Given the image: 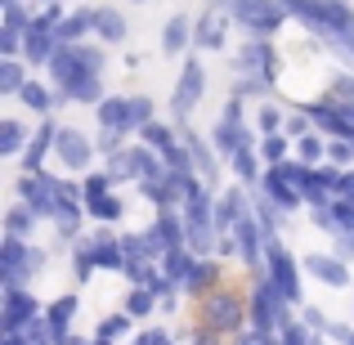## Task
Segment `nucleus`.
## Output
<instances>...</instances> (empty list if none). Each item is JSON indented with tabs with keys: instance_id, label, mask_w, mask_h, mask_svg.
<instances>
[{
	"instance_id": "72a5a7b5",
	"label": "nucleus",
	"mask_w": 354,
	"mask_h": 345,
	"mask_svg": "<svg viewBox=\"0 0 354 345\" xmlns=\"http://www.w3.org/2000/svg\"><path fill=\"white\" fill-rule=\"evenodd\" d=\"M5 345H23V337H18V332H5Z\"/></svg>"
},
{
	"instance_id": "7c9ffc66",
	"label": "nucleus",
	"mask_w": 354,
	"mask_h": 345,
	"mask_svg": "<svg viewBox=\"0 0 354 345\" xmlns=\"http://www.w3.org/2000/svg\"><path fill=\"white\" fill-rule=\"evenodd\" d=\"M319 153H323L319 139H301V157H305V162H319Z\"/></svg>"
},
{
	"instance_id": "a878e982",
	"label": "nucleus",
	"mask_w": 354,
	"mask_h": 345,
	"mask_svg": "<svg viewBox=\"0 0 354 345\" xmlns=\"http://www.w3.org/2000/svg\"><path fill=\"white\" fill-rule=\"evenodd\" d=\"M23 104H32V108H50V99H45V90H41V86H23Z\"/></svg>"
},
{
	"instance_id": "6e6552de",
	"label": "nucleus",
	"mask_w": 354,
	"mask_h": 345,
	"mask_svg": "<svg viewBox=\"0 0 354 345\" xmlns=\"http://www.w3.org/2000/svg\"><path fill=\"white\" fill-rule=\"evenodd\" d=\"M287 184H292V180H287V175H283V166H278V171H274V175H269V180H265L269 198H274L278 207H296V202H301V193H292V189H287Z\"/></svg>"
},
{
	"instance_id": "7ed1b4c3",
	"label": "nucleus",
	"mask_w": 354,
	"mask_h": 345,
	"mask_svg": "<svg viewBox=\"0 0 354 345\" xmlns=\"http://www.w3.org/2000/svg\"><path fill=\"white\" fill-rule=\"evenodd\" d=\"M238 18L247 27H256V32H269V27L283 23V9L274 0H238Z\"/></svg>"
},
{
	"instance_id": "1a4fd4ad",
	"label": "nucleus",
	"mask_w": 354,
	"mask_h": 345,
	"mask_svg": "<svg viewBox=\"0 0 354 345\" xmlns=\"http://www.w3.org/2000/svg\"><path fill=\"white\" fill-rule=\"evenodd\" d=\"M72 314H77V301H72V296H63V301L54 305L50 314H45V323L54 328V341H63V337H68V319H72Z\"/></svg>"
},
{
	"instance_id": "4468645a",
	"label": "nucleus",
	"mask_w": 354,
	"mask_h": 345,
	"mask_svg": "<svg viewBox=\"0 0 354 345\" xmlns=\"http://www.w3.org/2000/svg\"><path fill=\"white\" fill-rule=\"evenodd\" d=\"M157 238H162L166 242V247H180V238H184V229H180V220H175V216H162V220H157Z\"/></svg>"
},
{
	"instance_id": "412c9836",
	"label": "nucleus",
	"mask_w": 354,
	"mask_h": 345,
	"mask_svg": "<svg viewBox=\"0 0 354 345\" xmlns=\"http://www.w3.org/2000/svg\"><path fill=\"white\" fill-rule=\"evenodd\" d=\"M99 32L113 36V41H121V36H126V23H121L117 14H104V18H99Z\"/></svg>"
},
{
	"instance_id": "58836bf2",
	"label": "nucleus",
	"mask_w": 354,
	"mask_h": 345,
	"mask_svg": "<svg viewBox=\"0 0 354 345\" xmlns=\"http://www.w3.org/2000/svg\"><path fill=\"white\" fill-rule=\"evenodd\" d=\"M59 345H81V341H68V337H63V341H59Z\"/></svg>"
},
{
	"instance_id": "c85d7f7f",
	"label": "nucleus",
	"mask_w": 354,
	"mask_h": 345,
	"mask_svg": "<svg viewBox=\"0 0 354 345\" xmlns=\"http://www.w3.org/2000/svg\"><path fill=\"white\" fill-rule=\"evenodd\" d=\"M278 121H283V117H278V108H260V126H265L269 135H278Z\"/></svg>"
},
{
	"instance_id": "cd10ccee",
	"label": "nucleus",
	"mask_w": 354,
	"mask_h": 345,
	"mask_svg": "<svg viewBox=\"0 0 354 345\" xmlns=\"http://www.w3.org/2000/svg\"><path fill=\"white\" fill-rule=\"evenodd\" d=\"M144 139H148V144H157V148H171V135H166L162 126H144Z\"/></svg>"
},
{
	"instance_id": "f3484780",
	"label": "nucleus",
	"mask_w": 354,
	"mask_h": 345,
	"mask_svg": "<svg viewBox=\"0 0 354 345\" xmlns=\"http://www.w3.org/2000/svg\"><path fill=\"white\" fill-rule=\"evenodd\" d=\"M184 41H189V27L184 23H166V54H180Z\"/></svg>"
},
{
	"instance_id": "a211bd4d",
	"label": "nucleus",
	"mask_w": 354,
	"mask_h": 345,
	"mask_svg": "<svg viewBox=\"0 0 354 345\" xmlns=\"http://www.w3.org/2000/svg\"><path fill=\"white\" fill-rule=\"evenodd\" d=\"M184 283H189L193 292H202V287H211V283H216V265H198V269H193L189 278H184Z\"/></svg>"
},
{
	"instance_id": "0eeeda50",
	"label": "nucleus",
	"mask_w": 354,
	"mask_h": 345,
	"mask_svg": "<svg viewBox=\"0 0 354 345\" xmlns=\"http://www.w3.org/2000/svg\"><path fill=\"white\" fill-rule=\"evenodd\" d=\"M198 95H202V68H198V63H189V68H184L180 90H175V113H189Z\"/></svg>"
},
{
	"instance_id": "4be33fe9",
	"label": "nucleus",
	"mask_w": 354,
	"mask_h": 345,
	"mask_svg": "<svg viewBox=\"0 0 354 345\" xmlns=\"http://www.w3.org/2000/svg\"><path fill=\"white\" fill-rule=\"evenodd\" d=\"M332 99L354 108V81H350V77H337V86H332Z\"/></svg>"
},
{
	"instance_id": "20e7f679",
	"label": "nucleus",
	"mask_w": 354,
	"mask_h": 345,
	"mask_svg": "<svg viewBox=\"0 0 354 345\" xmlns=\"http://www.w3.org/2000/svg\"><path fill=\"white\" fill-rule=\"evenodd\" d=\"M207 323H211V332H234L242 323V305L234 296H211L207 301Z\"/></svg>"
},
{
	"instance_id": "f704fd0d",
	"label": "nucleus",
	"mask_w": 354,
	"mask_h": 345,
	"mask_svg": "<svg viewBox=\"0 0 354 345\" xmlns=\"http://www.w3.org/2000/svg\"><path fill=\"white\" fill-rule=\"evenodd\" d=\"M341 247H346V251H354V229L346 233V242H341Z\"/></svg>"
},
{
	"instance_id": "f8f14e48",
	"label": "nucleus",
	"mask_w": 354,
	"mask_h": 345,
	"mask_svg": "<svg viewBox=\"0 0 354 345\" xmlns=\"http://www.w3.org/2000/svg\"><path fill=\"white\" fill-rule=\"evenodd\" d=\"M90 256H95V265H113V269H126V260H121L117 242H108V238H99L95 247H90Z\"/></svg>"
},
{
	"instance_id": "423d86ee",
	"label": "nucleus",
	"mask_w": 354,
	"mask_h": 345,
	"mask_svg": "<svg viewBox=\"0 0 354 345\" xmlns=\"http://www.w3.org/2000/svg\"><path fill=\"white\" fill-rule=\"evenodd\" d=\"M41 314H36V301L32 296H23L18 287H9V296H5V332H18L23 323H36Z\"/></svg>"
},
{
	"instance_id": "5701e85b",
	"label": "nucleus",
	"mask_w": 354,
	"mask_h": 345,
	"mask_svg": "<svg viewBox=\"0 0 354 345\" xmlns=\"http://www.w3.org/2000/svg\"><path fill=\"white\" fill-rule=\"evenodd\" d=\"M153 296H157V292H148V287H139V292L130 296V314H148V310H153Z\"/></svg>"
},
{
	"instance_id": "6ab92c4d",
	"label": "nucleus",
	"mask_w": 354,
	"mask_h": 345,
	"mask_svg": "<svg viewBox=\"0 0 354 345\" xmlns=\"http://www.w3.org/2000/svg\"><path fill=\"white\" fill-rule=\"evenodd\" d=\"M27 229H32V211H23V207L9 211V238H23Z\"/></svg>"
},
{
	"instance_id": "f03ea898",
	"label": "nucleus",
	"mask_w": 354,
	"mask_h": 345,
	"mask_svg": "<svg viewBox=\"0 0 354 345\" xmlns=\"http://www.w3.org/2000/svg\"><path fill=\"white\" fill-rule=\"evenodd\" d=\"M269 269H274V287L287 296V301H301V283H296V265L278 242H269Z\"/></svg>"
},
{
	"instance_id": "b1692460",
	"label": "nucleus",
	"mask_w": 354,
	"mask_h": 345,
	"mask_svg": "<svg viewBox=\"0 0 354 345\" xmlns=\"http://www.w3.org/2000/svg\"><path fill=\"white\" fill-rule=\"evenodd\" d=\"M234 166H238V175H242V180H256V162H251V153H247V148H238V153H234Z\"/></svg>"
},
{
	"instance_id": "2eb2a0df",
	"label": "nucleus",
	"mask_w": 354,
	"mask_h": 345,
	"mask_svg": "<svg viewBox=\"0 0 354 345\" xmlns=\"http://www.w3.org/2000/svg\"><path fill=\"white\" fill-rule=\"evenodd\" d=\"M0 90H5V95H23V72H18V63H5V68H0Z\"/></svg>"
},
{
	"instance_id": "9b49d317",
	"label": "nucleus",
	"mask_w": 354,
	"mask_h": 345,
	"mask_svg": "<svg viewBox=\"0 0 354 345\" xmlns=\"http://www.w3.org/2000/svg\"><path fill=\"white\" fill-rule=\"evenodd\" d=\"M238 247H242V256H247V265L260 256V242H256V220H251V216H242V220H238Z\"/></svg>"
},
{
	"instance_id": "9d476101",
	"label": "nucleus",
	"mask_w": 354,
	"mask_h": 345,
	"mask_svg": "<svg viewBox=\"0 0 354 345\" xmlns=\"http://www.w3.org/2000/svg\"><path fill=\"white\" fill-rule=\"evenodd\" d=\"M310 269H314V274H319L328 287H341V283L350 278V274H346V265H337L332 256H314V260H310Z\"/></svg>"
},
{
	"instance_id": "473e14b6",
	"label": "nucleus",
	"mask_w": 354,
	"mask_h": 345,
	"mask_svg": "<svg viewBox=\"0 0 354 345\" xmlns=\"http://www.w3.org/2000/svg\"><path fill=\"white\" fill-rule=\"evenodd\" d=\"M238 345H269V337H260V332H256V337H242Z\"/></svg>"
},
{
	"instance_id": "e433bc0d",
	"label": "nucleus",
	"mask_w": 354,
	"mask_h": 345,
	"mask_svg": "<svg viewBox=\"0 0 354 345\" xmlns=\"http://www.w3.org/2000/svg\"><path fill=\"white\" fill-rule=\"evenodd\" d=\"M153 341H157V345H171V341H166V337H162V332H153Z\"/></svg>"
},
{
	"instance_id": "ddd939ff",
	"label": "nucleus",
	"mask_w": 354,
	"mask_h": 345,
	"mask_svg": "<svg viewBox=\"0 0 354 345\" xmlns=\"http://www.w3.org/2000/svg\"><path fill=\"white\" fill-rule=\"evenodd\" d=\"M86 198H90V211H95L99 220H117V216H121L117 198H108V193H86Z\"/></svg>"
},
{
	"instance_id": "dca6fc26",
	"label": "nucleus",
	"mask_w": 354,
	"mask_h": 345,
	"mask_svg": "<svg viewBox=\"0 0 354 345\" xmlns=\"http://www.w3.org/2000/svg\"><path fill=\"white\" fill-rule=\"evenodd\" d=\"M18 144H23V126H14V121H5V126H0V153H14Z\"/></svg>"
},
{
	"instance_id": "39448f33",
	"label": "nucleus",
	"mask_w": 354,
	"mask_h": 345,
	"mask_svg": "<svg viewBox=\"0 0 354 345\" xmlns=\"http://www.w3.org/2000/svg\"><path fill=\"white\" fill-rule=\"evenodd\" d=\"M54 148H59V157L72 166V171H86L90 166V144H86V135H77V130H59V135H54Z\"/></svg>"
},
{
	"instance_id": "bb28decb",
	"label": "nucleus",
	"mask_w": 354,
	"mask_h": 345,
	"mask_svg": "<svg viewBox=\"0 0 354 345\" xmlns=\"http://www.w3.org/2000/svg\"><path fill=\"white\" fill-rule=\"evenodd\" d=\"M121 332H126V314H117V319H108L104 328H99V337H108V341H113V337H121Z\"/></svg>"
},
{
	"instance_id": "c756f323",
	"label": "nucleus",
	"mask_w": 354,
	"mask_h": 345,
	"mask_svg": "<svg viewBox=\"0 0 354 345\" xmlns=\"http://www.w3.org/2000/svg\"><path fill=\"white\" fill-rule=\"evenodd\" d=\"M283 148H287V144H283L278 135H269V139H265V157H269V162H278V157H283Z\"/></svg>"
},
{
	"instance_id": "4c0bfd02",
	"label": "nucleus",
	"mask_w": 354,
	"mask_h": 345,
	"mask_svg": "<svg viewBox=\"0 0 354 345\" xmlns=\"http://www.w3.org/2000/svg\"><path fill=\"white\" fill-rule=\"evenodd\" d=\"M95 345H113V341H108V337H99V341H95Z\"/></svg>"
},
{
	"instance_id": "aec40b11",
	"label": "nucleus",
	"mask_w": 354,
	"mask_h": 345,
	"mask_svg": "<svg viewBox=\"0 0 354 345\" xmlns=\"http://www.w3.org/2000/svg\"><path fill=\"white\" fill-rule=\"evenodd\" d=\"M332 225L337 229H354V202H337V207H332Z\"/></svg>"
},
{
	"instance_id": "c9c22d12",
	"label": "nucleus",
	"mask_w": 354,
	"mask_h": 345,
	"mask_svg": "<svg viewBox=\"0 0 354 345\" xmlns=\"http://www.w3.org/2000/svg\"><path fill=\"white\" fill-rule=\"evenodd\" d=\"M193 345H216V337H198V341H193Z\"/></svg>"
},
{
	"instance_id": "2f4dec72",
	"label": "nucleus",
	"mask_w": 354,
	"mask_h": 345,
	"mask_svg": "<svg viewBox=\"0 0 354 345\" xmlns=\"http://www.w3.org/2000/svg\"><path fill=\"white\" fill-rule=\"evenodd\" d=\"M283 345H310V341H305V328H287Z\"/></svg>"
},
{
	"instance_id": "393cba45",
	"label": "nucleus",
	"mask_w": 354,
	"mask_h": 345,
	"mask_svg": "<svg viewBox=\"0 0 354 345\" xmlns=\"http://www.w3.org/2000/svg\"><path fill=\"white\" fill-rule=\"evenodd\" d=\"M198 41L202 45H220V23H216V18H207V23L198 27Z\"/></svg>"
},
{
	"instance_id": "f257e3e1",
	"label": "nucleus",
	"mask_w": 354,
	"mask_h": 345,
	"mask_svg": "<svg viewBox=\"0 0 354 345\" xmlns=\"http://www.w3.org/2000/svg\"><path fill=\"white\" fill-rule=\"evenodd\" d=\"M59 193H63V184H54L50 175H41V171H32L23 180V202L36 216H54V211H59Z\"/></svg>"
}]
</instances>
